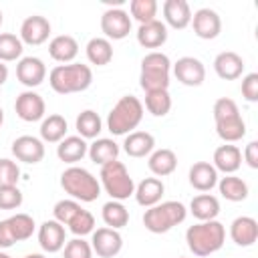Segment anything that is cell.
<instances>
[{
    "label": "cell",
    "mask_w": 258,
    "mask_h": 258,
    "mask_svg": "<svg viewBox=\"0 0 258 258\" xmlns=\"http://www.w3.org/2000/svg\"><path fill=\"white\" fill-rule=\"evenodd\" d=\"M173 77L185 87H200L206 81V67L196 56H181L171 64Z\"/></svg>",
    "instance_id": "obj_11"
},
{
    "label": "cell",
    "mask_w": 258,
    "mask_h": 258,
    "mask_svg": "<svg viewBox=\"0 0 258 258\" xmlns=\"http://www.w3.org/2000/svg\"><path fill=\"white\" fill-rule=\"evenodd\" d=\"M212 165L216 167V171H222L224 175H232L240 169L242 165V151L238 145L232 143H224L220 147H216L214 157H212Z\"/></svg>",
    "instance_id": "obj_17"
},
{
    "label": "cell",
    "mask_w": 258,
    "mask_h": 258,
    "mask_svg": "<svg viewBox=\"0 0 258 258\" xmlns=\"http://www.w3.org/2000/svg\"><path fill=\"white\" fill-rule=\"evenodd\" d=\"M8 81V67L4 62H0V87Z\"/></svg>",
    "instance_id": "obj_47"
},
{
    "label": "cell",
    "mask_w": 258,
    "mask_h": 258,
    "mask_svg": "<svg viewBox=\"0 0 258 258\" xmlns=\"http://www.w3.org/2000/svg\"><path fill=\"white\" fill-rule=\"evenodd\" d=\"M119 151H121V147H119L113 139H109V137H97V139L89 145L87 155L91 157L93 163L105 165V163H109V161H115V159L119 157Z\"/></svg>",
    "instance_id": "obj_30"
},
{
    "label": "cell",
    "mask_w": 258,
    "mask_h": 258,
    "mask_svg": "<svg viewBox=\"0 0 258 258\" xmlns=\"http://www.w3.org/2000/svg\"><path fill=\"white\" fill-rule=\"evenodd\" d=\"M218 189H220L222 198L228 200V202H244L248 198V194H250L248 183L242 177L234 175V173L220 177L218 179Z\"/></svg>",
    "instance_id": "obj_33"
},
{
    "label": "cell",
    "mask_w": 258,
    "mask_h": 258,
    "mask_svg": "<svg viewBox=\"0 0 258 258\" xmlns=\"http://www.w3.org/2000/svg\"><path fill=\"white\" fill-rule=\"evenodd\" d=\"M16 79L28 89H34V87L42 85V81L46 79V67H44L42 58L22 56L16 64Z\"/></svg>",
    "instance_id": "obj_16"
},
{
    "label": "cell",
    "mask_w": 258,
    "mask_h": 258,
    "mask_svg": "<svg viewBox=\"0 0 258 258\" xmlns=\"http://www.w3.org/2000/svg\"><path fill=\"white\" fill-rule=\"evenodd\" d=\"M147 167L155 177H165L171 175L177 167V155L175 151L161 147V149H153L147 157Z\"/></svg>",
    "instance_id": "obj_26"
},
{
    "label": "cell",
    "mask_w": 258,
    "mask_h": 258,
    "mask_svg": "<svg viewBox=\"0 0 258 258\" xmlns=\"http://www.w3.org/2000/svg\"><path fill=\"white\" fill-rule=\"evenodd\" d=\"M216 133L224 143H236L246 135V121L240 113L218 119L216 121Z\"/></svg>",
    "instance_id": "obj_28"
},
{
    "label": "cell",
    "mask_w": 258,
    "mask_h": 258,
    "mask_svg": "<svg viewBox=\"0 0 258 258\" xmlns=\"http://www.w3.org/2000/svg\"><path fill=\"white\" fill-rule=\"evenodd\" d=\"M12 155L22 163H38L44 157V143L34 135H20L12 141Z\"/></svg>",
    "instance_id": "obj_15"
},
{
    "label": "cell",
    "mask_w": 258,
    "mask_h": 258,
    "mask_svg": "<svg viewBox=\"0 0 258 258\" xmlns=\"http://www.w3.org/2000/svg\"><path fill=\"white\" fill-rule=\"evenodd\" d=\"M161 10H163V24L175 30H183L191 22V8L185 0H165Z\"/></svg>",
    "instance_id": "obj_18"
},
{
    "label": "cell",
    "mask_w": 258,
    "mask_h": 258,
    "mask_svg": "<svg viewBox=\"0 0 258 258\" xmlns=\"http://www.w3.org/2000/svg\"><path fill=\"white\" fill-rule=\"evenodd\" d=\"M155 149V137L149 131H131L125 135L123 151L129 157H149V153Z\"/></svg>",
    "instance_id": "obj_23"
},
{
    "label": "cell",
    "mask_w": 258,
    "mask_h": 258,
    "mask_svg": "<svg viewBox=\"0 0 258 258\" xmlns=\"http://www.w3.org/2000/svg\"><path fill=\"white\" fill-rule=\"evenodd\" d=\"M187 179H189V185L202 194L210 191L212 187L218 185V171L216 167L210 163V161H196L191 167H189V173H187Z\"/></svg>",
    "instance_id": "obj_20"
},
{
    "label": "cell",
    "mask_w": 258,
    "mask_h": 258,
    "mask_svg": "<svg viewBox=\"0 0 258 258\" xmlns=\"http://www.w3.org/2000/svg\"><path fill=\"white\" fill-rule=\"evenodd\" d=\"M67 131H69L67 119L62 115H58V113H52V115L44 117L42 123H40V139H42V143H60L67 137Z\"/></svg>",
    "instance_id": "obj_31"
},
{
    "label": "cell",
    "mask_w": 258,
    "mask_h": 258,
    "mask_svg": "<svg viewBox=\"0 0 258 258\" xmlns=\"http://www.w3.org/2000/svg\"><path fill=\"white\" fill-rule=\"evenodd\" d=\"M131 16L123 8H107L101 14V30L107 40H123L131 32Z\"/></svg>",
    "instance_id": "obj_8"
},
{
    "label": "cell",
    "mask_w": 258,
    "mask_h": 258,
    "mask_svg": "<svg viewBox=\"0 0 258 258\" xmlns=\"http://www.w3.org/2000/svg\"><path fill=\"white\" fill-rule=\"evenodd\" d=\"M244 58L234 50H224L214 58V71L224 81H236L244 73Z\"/></svg>",
    "instance_id": "obj_19"
},
{
    "label": "cell",
    "mask_w": 258,
    "mask_h": 258,
    "mask_svg": "<svg viewBox=\"0 0 258 258\" xmlns=\"http://www.w3.org/2000/svg\"><path fill=\"white\" fill-rule=\"evenodd\" d=\"M60 187L64 194L71 196V200L91 204L101 196V183L99 177H95L89 169L71 165L60 173Z\"/></svg>",
    "instance_id": "obj_3"
},
{
    "label": "cell",
    "mask_w": 258,
    "mask_h": 258,
    "mask_svg": "<svg viewBox=\"0 0 258 258\" xmlns=\"http://www.w3.org/2000/svg\"><path fill=\"white\" fill-rule=\"evenodd\" d=\"M14 111H16V115H18L22 121L34 123V121H42V119H44L46 103H44V99H42L36 91L28 89V91H22V93L16 97V101H14Z\"/></svg>",
    "instance_id": "obj_10"
},
{
    "label": "cell",
    "mask_w": 258,
    "mask_h": 258,
    "mask_svg": "<svg viewBox=\"0 0 258 258\" xmlns=\"http://www.w3.org/2000/svg\"><path fill=\"white\" fill-rule=\"evenodd\" d=\"M93 83V71L89 64L83 62H69V64H56L48 73V85L58 95H71V93H83Z\"/></svg>",
    "instance_id": "obj_2"
},
{
    "label": "cell",
    "mask_w": 258,
    "mask_h": 258,
    "mask_svg": "<svg viewBox=\"0 0 258 258\" xmlns=\"http://www.w3.org/2000/svg\"><path fill=\"white\" fill-rule=\"evenodd\" d=\"M81 210H83L81 202H77V200H60V202L54 204L52 216H54V220H56L58 224L69 226V222H71Z\"/></svg>",
    "instance_id": "obj_40"
},
{
    "label": "cell",
    "mask_w": 258,
    "mask_h": 258,
    "mask_svg": "<svg viewBox=\"0 0 258 258\" xmlns=\"http://www.w3.org/2000/svg\"><path fill=\"white\" fill-rule=\"evenodd\" d=\"M189 212L198 222H208V220H216L220 214V202L216 196L212 194H200L194 196L189 202Z\"/></svg>",
    "instance_id": "obj_29"
},
{
    "label": "cell",
    "mask_w": 258,
    "mask_h": 258,
    "mask_svg": "<svg viewBox=\"0 0 258 258\" xmlns=\"http://www.w3.org/2000/svg\"><path fill=\"white\" fill-rule=\"evenodd\" d=\"M2 22H4V16H2V10H0V26H2Z\"/></svg>",
    "instance_id": "obj_51"
},
{
    "label": "cell",
    "mask_w": 258,
    "mask_h": 258,
    "mask_svg": "<svg viewBox=\"0 0 258 258\" xmlns=\"http://www.w3.org/2000/svg\"><path fill=\"white\" fill-rule=\"evenodd\" d=\"M48 54H50L52 60L62 62V64L75 62V58L79 54V42L71 34H58V36L50 38V42H48Z\"/></svg>",
    "instance_id": "obj_22"
},
{
    "label": "cell",
    "mask_w": 258,
    "mask_h": 258,
    "mask_svg": "<svg viewBox=\"0 0 258 258\" xmlns=\"http://www.w3.org/2000/svg\"><path fill=\"white\" fill-rule=\"evenodd\" d=\"M179 258H185V256H179Z\"/></svg>",
    "instance_id": "obj_52"
},
{
    "label": "cell",
    "mask_w": 258,
    "mask_h": 258,
    "mask_svg": "<svg viewBox=\"0 0 258 258\" xmlns=\"http://www.w3.org/2000/svg\"><path fill=\"white\" fill-rule=\"evenodd\" d=\"M20 179V167L16 161L8 157H0V187L2 185H16Z\"/></svg>",
    "instance_id": "obj_44"
},
{
    "label": "cell",
    "mask_w": 258,
    "mask_h": 258,
    "mask_svg": "<svg viewBox=\"0 0 258 258\" xmlns=\"http://www.w3.org/2000/svg\"><path fill=\"white\" fill-rule=\"evenodd\" d=\"M85 52H87L89 62L97 64V67H105V64H109L113 60V44L105 36H93L87 42Z\"/></svg>",
    "instance_id": "obj_32"
},
{
    "label": "cell",
    "mask_w": 258,
    "mask_h": 258,
    "mask_svg": "<svg viewBox=\"0 0 258 258\" xmlns=\"http://www.w3.org/2000/svg\"><path fill=\"white\" fill-rule=\"evenodd\" d=\"M185 242L194 256H210L218 250H222L226 242V228L218 220L198 222L185 230Z\"/></svg>",
    "instance_id": "obj_1"
},
{
    "label": "cell",
    "mask_w": 258,
    "mask_h": 258,
    "mask_svg": "<svg viewBox=\"0 0 258 258\" xmlns=\"http://www.w3.org/2000/svg\"><path fill=\"white\" fill-rule=\"evenodd\" d=\"M2 125H4V109L0 107V127H2Z\"/></svg>",
    "instance_id": "obj_49"
},
{
    "label": "cell",
    "mask_w": 258,
    "mask_h": 258,
    "mask_svg": "<svg viewBox=\"0 0 258 258\" xmlns=\"http://www.w3.org/2000/svg\"><path fill=\"white\" fill-rule=\"evenodd\" d=\"M157 2L155 0H131L129 2V14L139 24H147L151 20H157Z\"/></svg>",
    "instance_id": "obj_39"
},
{
    "label": "cell",
    "mask_w": 258,
    "mask_h": 258,
    "mask_svg": "<svg viewBox=\"0 0 258 258\" xmlns=\"http://www.w3.org/2000/svg\"><path fill=\"white\" fill-rule=\"evenodd\" d=\"M99 183L101 189H105V194H109V198L115 202H123L135 194V181L129 175L125 163H121L119 159L101 165Z\"/></svg>",
    "instance_id": "obj_7"
},
{
    "label": "cell",
    "mask_w": 258,
    "mask_h": 258,
    "mask_svg": "<svg viewBox=\"0 0 258 258\" xmlns=\"http://www.w3.org/2000/svg\"><path fill=\"white\" fill-rule=\"evenodd\" d=\"M62 258H93V248L83 238H73L62 248Z\"/></svg>",
    "instance_id": "obj_42"
},
{
    "label": "cell",
    "mask_w": 258,
    "mask_h": 258,
    "mask_svg": "<svg viewBox=\"0 0 258 258\" xmlns=\"http://www.w3.org/2000/svg\"><path fill=\"white\" fill-rule=\"evenodd\" d=\"M230 238L236 246L248 248L258 240V222L250 216H238L230 224Z\"/></svg>",
    "instance_id": "obj_21"
},
{
    "label": "cell",
    "mask_w": 258,
    "mask_h": 258,
    "mask_svg": "<svg viewBox=\"0 0 258 258\" xmlns=\"http://www.w3.org/2000/svg\"><path fill=\"white\" fill-rule=\"evenodd\" d=\"M91 248H93V254H97L99 258H113L121 252L123 248V238L119 234V230H113V228H97L93 230L91 234Z\"/></svg>",
    "instance_id": "obj_9"
},
{
    "label": "cell",
    "mask_w": 258,
    "mask_h": 258,
    "mask_svg": "<svg viewBox=\"0 0 258 258\" xmlns=\"http://www.w3.org/2000/svg\"><path fill=\"white\" fill-rule=\"evenodd\" d=\"M24 44L20 36L12 32H0V62H12L22 58Z\"/></svg>",
    "instance_id": "obj_37"
},
{
    "label": "cell",
    "mask_w": 258,
    "mask_h": 258,
    "mask_svg": "<svg viewBox=\"0 0 258 258\" xmlns=\"http://www.w3.org/2000/svg\"><path fill=\"white\" fill-rule=\"evenodd\" d=\"M145 109L153 117H165L171 109V97L169 91H151L145 93Z\"/></svg>",
    "instance_id": "obj_38"
},
{
    "label": "cell",
    "mask_w": 258,
    "mask_h": 258,
    "mask_svg": "<svg viewBox=\"0 0 258 258\" xmlns=\"http://www.w3.org/2000/svg\"><path fill=\"white\" fill-rule=\"evenodd\" d=\"M6 226H8L10 236H12L14 242H24V240H28V238L34 234V228H36L34 218L28 216V214H22V212H18V214L6 218Z\"/></svg>",
    "instance_id": "obj_35"
},
{
    "label": "cell",
    "mask_w": 258,
    "mask_h": 258,
    "mask_svg": "<svg viewBox=\"0 0 258 258\" xmlns=\"http://www.w3.org/2000/svg\"><path fill=\"white\" fill-rule=\"evenodd\" d=\"M165 194V185L159 177H145L135 185V202L143 208H151L161 202Z\"/></svg>",
    "instance_id": "obj_24"
},
{
    "label": "cell",
    "mask_w": 258,
    "mask_h": 258,
    "mask_svg": "<svg viewBox=\"0 0 258 258\" xmlns=\"http://www.w3.org/2000/svg\"><path fill=\"white\" fill-rule=\"evenodd\" d=\"M89 151V143L79 137V135H67L58 145H56V157L69 165H75L81 161Z\"/></svg>",
    "instance_id": "obj_25"
},
{
    "label": "cell",
    "mask_w": 258,
    "mask_h": 258,
    "mask_svg": "<svg viewBox=\"0 0 258 258\" xmlns=\"http://www.w3.org/2000/svg\"><path fill=\"white\" fill-rule=\"evenodd\" d=\"M38 244L46 254L60 252L67 244V228L56 220H46L38 228Z\"/></svg>",
    "instance_id": "obj_14"
},
{
    "label": "cell",
    "mask_w": 258,
    "mask_h": 258,
    "mask_svg": "<svg viewBox=\"0 0 258 258\" xmlns=\"http://www.w3.org/2000/svg\"><path fill=\"white\" fill-rule=\"evenodd\" d=\"M185 218H187V208L181 202L167 200V202H159L145 210L143 226L151 234H165L171 228L183 224Z\"/></svg>",
    "instance_id": "obj_4"
},
{
    "label": "cell",
    "mask_w": 258,
    "mask_h": 258,
    "mask_svg": "<svg viewBox=\"0 0 258 258\" xmlns=\"http://www.w3.org/2000/svg\"><path fill=\"white\" fill-rule=\"evenodd\" d=\"M167 40V26L161 20H151L147 24H139L137 42L143 48H159Z\"/></svg>",
    "instance_id": "obj_27"
},
{
    "label": "cell",
    "mask_w": 258,
    "mask_h": 258,
    "mask_svg": "<svg viewBox=\"0 0 258 258\" xmlns=\"http://www.w3.org/2000/svg\"><path fill=\"white\" fill-rule=\"evenodd\" d=\"M242 97L248 101V103H256L258 101V73H248L244 79H242Z\"/></svg>",
    "instance_id": "obj_45"
},
{
    "label": "cell",
    "mask_w": 258,
    "mask_h": 258,
    "mask_svg": "<svg viewBox=\"0 0 258 258\" xmlns=\"http://www.w3.org/2000/svg\"><path fill=\"white\" fill-rule=\"evenodd\" d=\"M0 258H10V256H8L6 252H2V250H0Z\"/></svg>",
    "instance_id": "obj_50"
},
{
    "label": "cell",
    "mask_w": 258,
    "mask_h": 258,
    "mask_svg": "<svg viewBox=\"0 0 258 258\" xmlns=\"http://www.w3.org/2000/svg\"><path fill=\"white\" fill-rule=\"evenodd\" d=\"M143 119V103L135 95L121 97L107 115V129L113 135H127Z\"/></svg>",
    "instance_id": "obj_6"
},
{
    "label": "cell",
    "mask_w": 258,
    "mask_h": 258,
    "mask_svg": "<svg viewBox=\"0 0 258 258\" xmlns=\"http://www.w3.org/2000/svg\"><path fill=\"white\" fill-rule=\"evenodd\" d=\"M22 191L18 185H2L0 187V210H18L22 206Z\"/></svg>",
    "instance_id": "obj_43"
},
{
    "label": "cell",
    "mask_w": 258,
    "mask_h": 258,
    "mask_svg": "<svg viewBox=\"0 0 258 258\" xmlns=\"http://www.w3.org/2000/svg\"><path fill=\"white\" fill-rule=\"evenodd\" d=\"M244 161L252 167V169H258V141H250L242 153Z\"/></svg>",
    "instance_id": "obj_46"
},
{
    "label": "cell",
    "mask_w": 258,
    "mask_h": 258,
    "mask_svg": "<svg viewBox=\"0 0 258 258\" xmlns=\"http://www.w3.org/2000/svg\"><path fill=\"white\" fill-rule=\"evenodd\" d=\"M101 216H103V222L107 224V228H113V230H121L123 226L129 224V210L123 206V202L109 200L103 206Z\"/></svg>",
    "instance_id": "obj_36"
},
{
    "label": "cell",
    "mask_w": 258,
    "mask_h": 258,
    "mask_svg": "<svg viewBox=\"0 0 258 258\" xmlns=\"http://www.w3.org/2000/svg\"><path fill=\"white\" fill-rule=\"evenodd\" d=\"M75 127H77L79 137H83L85 141L87 139H97L99 133L103 131V121H101V117H99L97 111L85 109V111L79 113V117L75 121Z\"/></svg>",
    "instance_id": "obj_34"
},
{
    "label": "cell",
    "mask_w": 258,
    "mask_h": 258,
    "mask_svg": "<svg viewBox=\"0 0 258 258\" xmlns=\"http://www.w3.org/2000/svg\"><path fill=\"white\" fill-rule=\"evenodd\" d=\"M191 28H194V34L198 38H204V40H212L216 38L220 32H222V18L216 10L212 8H200L191 14Z\"/></svg>",
    "instance_id": "obj_13"
},
{
    "label": "cell",
    "mask_w": 258,
    "mask_h": 258,
    "mask_svg": "<svg viewBox=\"0 0 258 258\" xmlns=\"http://www.w3.org/2000/svg\"><path fill=\"white\" fill-rule=\"evenodd\" d=\"M169 75H171V60L165 52L151 50L141 58L139 85L145 93L167 91L169 89Z\"/></svg>",
    "instance_id": "obj_5"
},
{
    "label": "cell",
    "mask_w": 258,
    "mask_h": 258,
    "mask_svg": "<svg viewBox=\"0 0 258 258\" xmlns=\"http://www.w3.org/2000/svg\"><path fill=\"white\" fill-rule=\"evenodd\" d=\"M50 22L48 18L40 16V14H32V16H26L20 24V40L22 44H30V46H38V44H44L50 36Z\"/></svg>",
    "instance_id": "obj_12"
},
{
    "label": "cell",
    "mask_w": 258,
    "mask_h": 258,
    "mask_svg": "<svg viewBox=\"0 0 258 258\" xmlns=\"http://www.w3.org/2000/svg\"><path fill=\"white\" fill-rule=\"evenodd\" d=\"M69 230L75 234V238H83V236H87V234H93V230H95V218H93V214L83 208V210L69 222Z\"/></svg>",
    "instance_id": "obj_41"
},
{
    "label": "cell",
    "mask_w": 258,
    "mask_h": 258,
    "mask_svg": "<svg viewBox=\"0 0 258 258\" xmlns=\"http://www.w3.org/2000/svg\"><path fill=\"white\" fill-rule=\"evenodd\" d=\"M24 258H48V256H44V254H40V252H32V254H26Z\"/></svg>",
    "instance_id": "obj_48"
}]
</instances>
